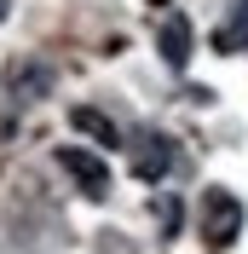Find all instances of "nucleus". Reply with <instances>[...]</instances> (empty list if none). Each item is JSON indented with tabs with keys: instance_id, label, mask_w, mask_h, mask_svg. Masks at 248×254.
Returning <instances> with one entry per match:
<instances>
[{
	"instance_id": "f257e3e1",
	"label": "nucleus",
	"mask_w": 248,
	"mask_h": 254,
	"mask_svg": "<svg viewBox=\"0 0 248 254\" xmlns=\"http://www.w3.org/2000/svg\"><path fill=\"white\" fill-rule=\"evenodd\" d=\"M196 225H202V237L214 243V249H231V243L243 237V202H237V190L208 185L202 202H196Z\"/></svg>"
},
{
	"instance_id": "f03ea898",
	"label": "nucleus",
	"mask_w": 248,
	"mask_h": 254,
	"mask_svg": "<svg viewBox=\"0 0 248 254\" xmlns=\"http://www.w3.org/2000/svg\"><path fill=\"white\" fill-rule=\"evenodd\" d=\"M58 168L81 185V196H93V202L110 196V168L93 156V150H81V144H58Z\"/></svg>"
},
{
	"instance_id": "7ed1b4c3",
	"label": "nucleus",
	"mask_w": 248,
	"mask_h": 254,
	"mask_svg": "<svg viewBox=\"0 0 248 254\" xmlns=\"http://www.w3.org/2000/svg\"><path fill=\"white\" fill-rule=\"evenodd\" d=\"M133 174L144 179V185H162V179L173 174V139L168 133H139V139H133Z\"/></svg>"
},
{
	"instance_id": "20e7f679",
	"label": "nucleus",
	"mask_w": 248,
	"mask_h": 254,
	"mask_svg": "<svg viewBox=\"0 0 248 254\" xmlns=\"http://www.w3.org/2000/svg\"><path fill=\"white\" fill-rule=\"evenodd\" d=\"M156 52H162V64H168L173 75L190 64V17L185 12H168L162 23H156Z\"/></svg>"
},
{
	"instance_id": "39448f33",
	"label": "nucleus",
	"mask_w": 248,
	"mask_h": 254,
	"mask_svg": "<svg viewBox=\"0 0 248 254\" xmlns=\"http://www.w3.org/2000/svg\"><path fill=\"white\" fill-rule=\"evenodd\" d=\"M6 87H12L17 104H41V98H52V87H58V69H52V64H12Z\"/></svg>"
},
{
	"instance_id": "423d86ee",
	"label": "nucleus",
	"mask_w": 248,
	"mask_h": 254,
	"mask_svg": "<svg viewBox=\"0 0 248 254\" xmlns=\"http://www.w3.org/2000/svg\"><path fill=\"white\" fill-rule=\"evenodd\" d=\"M214 52H248V0L225 6V23L214 29Z\"/></svg>"
},
{
	"instance_id": "0eeeda50",
	"label": "nucleus",
	"mask_w": 248,
	"mask_h": 254,
	"mask_svg": "<svg viewBox=\"0 0 248 254\" xmlns=\"http://www.w3.org/2000/svg\"><path fill=\"white\" fill-rule=\"evenodd\" d=\"M69 127H75V133H87V139H98V144H110V150L122 144V127L110 122L104 110H93V104H75V110H69Z\"/></svg>"
},
{
	"instance_id": "6e6552de",
	"label": "nucleus",
	"mask_w": 248,
	"mask_h": 254,
	"mask_svg": "<svg viewBox=\"0 0 248 254\" xmlns=\"http://www.w3.org/2000/svg\"><path fill=\"white\" fill-rule=\"evenodd\" d=\"M150 214H156V225H162V237H173V231H179V196H173V190H156Z\"/></svg>"
},
{
	"instance_id": "1a4fd4ad",
	"label": "nucleus",
	"mask_w": 248,
	"mask_h": 254,
	"mask_svg": "<svg viewBox=\"0 0 248 254\" xmlns=\"http://www.w3.org/2000/svg\"><path fill=\"white\" fill-rule=\"evenodd\" d=\"M6 12H12V0H0V23H6Z\"/></svg>"
},
{
	"instance_id": "9d476101",
	"label": "nucleus",
	"mask_w": 248,
	"mask_h": 254,
	"mask_svg": "<svg viewBox=\"0 0 248 254\" xmlns=\"http://www.w3.org/2000/svg\"><path fill=\"white\" fill-rule=\"evenodd\" d=\"M156 6H162V0H156Z\"/></svg>"
}]
</instances>
